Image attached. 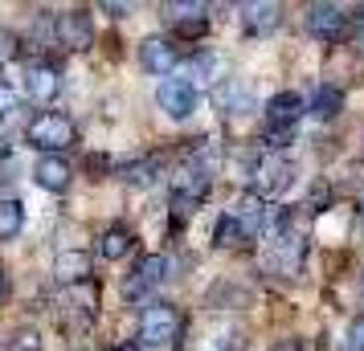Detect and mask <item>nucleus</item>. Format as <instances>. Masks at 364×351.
Masks as SVG:
<instances>
[{"instance_id": "nucleus-32", "label": "nucleus", "mask_w": 364, "mask_h": 351, "mask_svg": "<svg viewBox=\"0 0 364 351\" xmlns=\"http://www.w3.org/2000/svg\"><path fill=\"white\" fill-rule=\"evenodd\" d=\"M270 351H299V347H295V343H274Z\"/></svg>"}, {"instance_id": "nucleus-1", "label": "nucleus", "mask_w": 364, "mask_h": 351, "mask_svg": "<svg viewBox=\"0 0 364 351\" xmlns=\"http://www.w3.org/2000/svg\"><path fill=\"white\" fill-rule=\"evenodd\" d=\"M181 335V311L172 302H148L139 315V343L144 347H172Z\"/></svg>"}, {"instance_id": "nucleus-20", "label": "nucleus", "mask_w": 364, "mask_h": 351, "mask_svg": "<svg viewBox=\"0 0 364 351\" xmlns=\"http://www.w3.org/2000/svg\"><path fill=\"white\" fill-rule=\"evenodd\" d=\"M25 225V208L17 201H0V241H13Z\"/></svg>"}, {"instance_id": "nucleus-33", "label": "nucleus", "mask_w": 364, "mask_h": 351, "mask_svg": "<svg viewBox=\"0 0 364 351\" xmlns=\"http://www.w3.org/2000/svg\"><path fill=\"white\" fill-rule=\"evenodd\" d=\"M4 53H9V45H4V37H0V62H4Z\"/></svg>"}, {"instance_id": "nucleus-34", "label": "nucleus", "mask_w": 364, "mask_h": 351, "mask_svg": "<svg viewBox=\"0 0 364 351\" xmlns=\"http://www.w3.org/2000/svg\"><path fill=\"white\" fill-rule=\"evenodd\" d=\"M115 351H139V347H135V343H123V347H115Z\"/></svg>"}, {"instance_id": "nucleus-26", "label": "nucleus", "mask_w": 364, "mask_h": 351, "mask_svg": "<svg viewBox=\"0 0 364 351\" xmlns=\"http://www.w3.org/2000/svg\"><path fill=\"white\" fill-rule=\"evenodd\" d=\"M340 351H364V315L348 323V335H344V347Z\"/></svg>"}, {"instance_id": "nucleus-13", "label": "nucleus", "mask_w": 364, "mask_h": 351, "mask_svg": "<svg viewBox=\"0 0 364 351\" xmlns=\"http://www.w3.org/2000/svg\"><path fill=\"white\" fill-rule=\"evenodd\" d=\"M33 180H37V188H46V192H66L70 188V164L62 155H41L33 164Z\"/></svg>"}, {"instance_id": "nucleus-3", "label": "nucleus", "mask_w": 364, "mask_h": 351, "mask_svg": "<svg viewBox=\"0 0 364 351\" xmlns=\"http://www.w3.org/2000/svg\"><path fill=\"white\" fill-rule=\"evenodd\" d=\"M164 278H168V257L164 253H148V257H139L135 269L127 274V282H123V299H132V302L148 299Z\"/></svg>"}, {"instance_id": "nucleus-25", "label": "nucleus", "mask_w": 364, "mask_h": 351, "mask_svg": "<svg viewBox=\"0 0 364 351\" xmlns=\"http://www.w3.org/2000/svg\"><path fill=\"white\" fill-rule=\"evenodd\" d=\"M295 143V127H270L266 131V147L270 151H282V147H291Z\"/></svg>"}, {"instance_id": "nucleus-24", "label": "nucleus", "mask_w": 364, "mask_h": 351, "mask_svg": "<svg viewBox=\"0 0 364 351\" xmlns=\"http://www.w3.org/2000/svg\"><path fill=\"white\" fill-rule=\"evenodd\" d=\"M9 351H41V335H37L33 327H21V331H13V339H9Z\"/></svg>"}, {"instance_id": "nucleus-6", "label": "nucleus", "mask_w": 364, "mask_h": 351, "mask_svg": "<svg viewBox=\"0 0 364 351\" xmlns=\"http://www.w3.org/2000/svg\"><path fill=\"white\" fill-rule=\"evenodd\" d=\"M53 41L66 45L70 53H86L95 45V21L86 13H58L53 21Z\"/></svg>"}, {"instance_id": "nucleus-12", "label": "nucleus", "mask_w": 364, "mask_h": 351, "mask_svg": "<svg viewBox=\"0 0 364 351\" xmlns=\"http://www.w3.org/2000/svg\"><path fill=\"white\" fill-rule=\"evenodd\" d=\"M233 213L242 217V225H246L250 237H258V233H266V229H270V204H266V196H262V192H254V188H250L246 196L237 201V208H233Z\"/></svg>"}, {"instance_id": "nucleus-5", "label": "nucleus", "mask_w": 364, "mask_h": 351, "mask_svg": "<svg viewBox=\"0 0 364 351\" xmlns=\"http://www.w3.org/2000/svg\"><path fill=\"white\" fill-rule=\"evenodd\" d=\"M307 33L315 41H340L348 33V13L340 4H331V0H315L307 9Z\"/></svg>"}, {"instance_id": "nucleus-11", "label": "nucleus", "mask_w": 364, "mask_h": 351, "mask_svg": "<svg viewBox=\"0 0 364 351\" xmlns=\"http://www.w3.org/2000/svg\"><path fill=\"white\" fill-rule=\"evenodd\" d=\"M303 115H307V102H303V94H295V90H279L274 99L266 102L270 127H295Z\"/></svg>"}, {"instance_id": "nucleus-19", "label": "nucleus", "mask_w": 364, "mask_h": 351, "mask_svg": "<svg viewBox=\"0 0 364 351\" xmlns=\"http://www.w3.org/2000/svg\"><path fill=\"white\" fill-rule=\"evenodd\" d=\"M307 111H311L315 118H336L340 111H344V94H340L336 86H319L315 99L307 102Z\"/></svg>"}, {"instance_id": "nucleus-29", "label": "nucleus", "mask_w": 364, "mask_h": 351, "mask_svg": "<svg viewBox=\"0 0 364 351\" xmlns=\"http://www.w3.org/2000/svg\"><path fill=\"white\" fill-rule=\"evenodd\" d=\"M102 9H107V13H111V17H127V13H132V4L135 0H99Z\"/></svg>"}, {"instance_id": "nucleus-35", "label": "nucleus", "mask_w": 364, "mask_h": 351, "mask_svg": "<svg viewBox=\"0 0 364 351\" xmlns=\"http://www.w3.org/2000/svg\"><path fill=\"white\" fill-rule=\"evenodd\" d=\"M360 229H364V201H360Z\"/></svg>"}, {"instance_id": "nucleus-18", "label": "nucleus", "mask_w": 364, "mask_h": 351, "mask_svg": "<svg viewBox=\"0 0 364 351\" xmlns=\"http://www.w3.org/2000/svg\"><path fill=\"white\" fill-rule=\"evenodd\" d=\"M132 250H135V237H132V229H123V225L107 229L102 241H99V253L107 257V262H119V257H127Z\"/></svg>"}, {"instance_id": "nucleus-14", "label": "nucleus", "mask_w": 364, "mask_h": 351, "mask_svg": "<svg viewBox=\"0 0 364 351\" xmlns=\"http://www.w3.org/2000/svg\"><path fill=\"white\" fill-rule=\"evenodd\" d=\"M279 21H282V4L279 0H254L246 9V33L254 37H266V33H274L279 29Z\"/></svg>"}, {"instance_id": "nucleus-31", "label": "nucleus", "mask_w": 364, "mask_h": 351, "mask_svg": "<svg viewBox=\"0 0 364 351\" xmlns=\"http://www.w3.org/2000/svg\"><path fill=\"white\" fill-rule=\"evenodd\" d=\"M4 290H9V278H4V266H0V299H4Z\"/></svg>"}, {"instance_id": "nucleus-9", "label": "nucleus", "mask_w": 364, "mask_h": 351, "mask_svg": "<svg viewBox=\"0 0 364 351\" xmlns=\"http://www.w3.org/2000/svg\"><path fill=\"white\" fill-rule=\"evenodd\" d=\"M172 196L176 204H200L209 196V172L200 164H181L172 176Z\"/></svg>"}, {"instance_id": "nucleus-15", "label": "nucleus", "mask_w": 364, "mask_h": 351, "mask_svg": "<svg viewBox=\"0 0 364 351\" xmlns=\"http://www.w3.org/2000/svg\"><path fill=\"white\" fill-rule=\"evenodd\" d=\"M90 253L86 250H62L58 253V262H53V274H58V282H66V286H74V282H86L90 278Z\"/></svg>"}, {"instance_id": "nucleus-21", "label": "nucleus", "mask_w": 364, "mask_h": 351, "mask_svg": "<svg viewBox=\"0 0 364 351\" xmlns=\"http://www.w3.org/2000/svg\"><path fill=\"white\" fill-rule=\"evenodd\" d=\"M123 180L132 188H148L156 180V160H135V164L123 167Z\"/></svg>"}, {"instance_id": "nucleus-17", "label": "nucleus", "mask_w": 364, "mask_h": 351, "mask_svg": "<svg viewBox=\"0 0 364 351\" xmlns=\"http://www.w3.org/2000/svg\"><path fill=\"white\" fill-rule=\"evenodd\" d=\"M242 241H250V233H246V225H242L237 213L217 217V225H213V245L217 250H233V245H242Z\"/></svg>"}, {"instance_id": "nucleus-28", "label": "nucleus", "mask_w": 364, "mask_h": 351, "mask_svg": "<svg viewBox=\"0 0 364 351\" xmlns=\"http://www.w3.org/2000/svg\"><path fill=\"white\" fill-rule=\"evenodd\" d=\"M176 29H181V37H200V33H205V17H193V21H176Z\"/></svg>"}, {"instance_id": "nucleus-30", "label": "nucleus", "mask_w": 364, "mask_h": 351, "mask_svg": "<svg viewBox=\"0 0 364 351\" xmlns=\"http://www.w3.org/2000/svg\"><path fill=\"white\" fill-rule=\"evenodd\" d=\"M356 41L364 45V13H360V21H356Z\"/></svg>"}, {"instance_id": "nucleus-2", "label": "nucleus", "mask_w": 364, "mask_h": 351, "mask_svg": "<svg viewBox=\"0 0 364 351\" xmlns=\"http://www.w3.org/2000/svg\"><path fill=\"white\" fill-rule=\"evenodd\" d=\"M25 139L29 147H37L41 155H62V151L74 143V123L58 111H41V115L25 127Z\"/></svg>"}, {"instance_id": "nucleus-4", "label": "nucleus", "mask_w": 364, "mask_h": 351, "mask_svg": "<svg viewBox=\"0 0 364 351\" xmlns=\"http://www.w3.org/2000/svg\"><path fill=\"white\" fill-rule=\"evenodd\" d=\"M156 106L168 118H188L197 111V86L188 82V78H164V82L156 86Z\"/></svg>"}, {"instance_id": "nucleus-7", "label": "nucleus", "mask_w": 364, "mask_h": 351, "mask_svg": "<svg viewBox=\"0 0 364 351\" xmlns=\"http://www.w3.org/2000/svg\"><path fill=\"white\" fill-rule=\"evenodd\" d=\"M291 184V164H287V155L282 151H266L262 160L254 164V192H282V188Z\"/></svg>"}, {"instance_id": "nucleus-16", "label": "nucleus", "mask_w": 364, "mask_h": 351, "mask_svg": "<svg viewBox=\"0 0 364 351\" xmlns=\"http://www.w3.org/2000/svg\"><path fill=\"white\" fill-rule=\"evenodd\" d=\"M213 102L221 106V115H242V111H250V86H242L237 78H225V82H217Z\"/></svg>"}, {"instance_id": "nucleus-22", "label": "nucleus", "mask_w": 364, "mask_h": 351, "mask_svg": "<svg viewBox=\"0 0 364 351\" xmlns=\"http://www.w3.org/2000/svg\"><path fill=\"white\" fill-rule=\"evenodd\" d=\"M188 74H197L200 82H217V78H225V66H221V57H213V53H200L197 62L188 66Z\"/></svg>"}, {"instance_id": "nucleus-27", "label": "nucleus", "mask_w": 364, "mask_h": 351, "mask_svg": "<svg viewBox=\"0 0 364 351\" xmlns=\"http://www.w3.org/2000/svg\"><path fill=\"white\" fill-rule=\"evenodd\" d=\"M13 111H17V94H13L9 86H0V123L13 115Z\"/></svg>"}, {"instance_id": "nucleus-10", "label": "nucleus", "mask_w": 364, "mask_h": 351, "mask_svg": "<svg viewBox=\"0 0 364 351\" xmlns=\"http://www.w3.org/2000/svg\"><path fill=\"white\" fill-rule=\"evenodd\" d=\"M21 82H25V94H29L33 102H50L53 94L62 90V74H58L50 62H29Z\"/></svg>"}, {"instance_id": "nucleus-23", "label": "nucleus", "mask_w": 364, "mask_h": 351, "mask_svg": "<svg viewBox=\"0 0 364 351\" xmlns=\"http://www.w3.org/2000/svg\"><path fill=\"white\" fill-rule=\"evenodd\" d=\"M205 13V0H168V17L172 21H193Z\"/></svg>"}, {"instance_id": "nucleus-8", "label": "nucleus", "mask_w": 364, "mask_h": 351, "mask_svg": "<svg viewBox=\"0 0 364 351\" xmlns=\"http://www.w3.org/2000/svg\"><path fill=\"white\" fill-rule=\"evenodd\" d=\"M139 66L148 74H156V78H168L181 66V53H176V45L168 37H148V41H139Z\"/></svg>"}]
</instances>
